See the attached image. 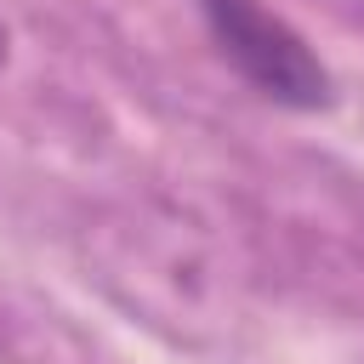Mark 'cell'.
Returning <instances> with one entry per match:
<instances>
[{
    "instance_id": "cell-2",
    "label": "cell",
    "mask_w": 364,
    "mask_h": 364,
    "mask_svg": "<svg viewBox=\"0 0 364 364\" xmlns=\"http://www.w3.org/2000/svg\"><path fill=\"white\" fill-rule=\"evenodd\" d=\"M6 57H11V28H6V17H0V68H6Z\"/></svg>"
},
{
    "instance_id": "cell-1",
    "label": "cell",
    "mask_w": 364,
    "mask_h": 364,
    "mask_svg": "<svg viewBox=\"0 0 364 364\" xmlns=\"http://www.w3.org/2000/svg\"><path fill=\"white\" fill-rule=\"evenodd\" d=\"M193 6L205 17L210 46L222 51V63H233V74L262 102L290 108V114H324V108H336V74H330V63L267 0H193Z\"/></svg>"
}]
</instances>
